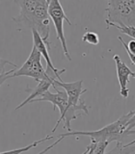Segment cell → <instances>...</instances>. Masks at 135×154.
I'll list each match as a JSON object with an SVG mask.
<instances>
[{
    "instance_id": "obj_1",
    "label": "cell",
    "mask_w": 135,
    "mask_h": 154,
    "mask_svg": "<svg viewBox=\"0 0 135 154\" xmlns=\"http://www.w3.org/2000/svg\"><path fill=\"white\" fill-rule=\"evenodd\" d=\"M49 0H19L16 1L20 8V12L13 20L22 27L35 29L40 34L42 38L46 43L48 49L50 48V42L48 41L50 34V20L48 7Z\"/></svg>"
},
{
    "instance_id": "obj_2",
    "label": "cell",
    "mask_w": 135,
    "mask_h": 154,
    "mask_svg": "<svg viewBox=\"0 0 135 154\" xmlns=\"http://www.w3.org/2000/svg\"><path fill=\"white\" fill-rule=\"evenodd\" d=\"M134 114V110L130 111L127 115H123L116 122L110 123L101 129L96 131H71L67 133L60 134L58 138L69 137V136H87L90 137L92 143H99V142H108L109 143L112 142H122L127 136L124 135L125 129L127 126V122Z\"/></svg>"
},
{
    "instance_id": "obj_3",
    "label": "cell",
    "mask_w": 135,
    "mask_h": 154,
    "mask_svg": "<svg viewBox=\"0 0 135 154\" xmlns=\"http://www.w3.org/2000/svg\"><path fill=\"white\" fill-rule=\"evenodd\" d=\"M42 54L38 51V49L33 45L32 51L29 55L28 59L24 62V64L17 69H11L8 72L2 70L1 75H0V83L3 84V82L9 79L14 78V77L18 76H26L31 77L34 80H36L38 83L42 80H49L52 81L53 79L47 74L46 70L43 69L42 65Z\"/></svg>"
},
{
    "instance_id": "obj_4",
    "label": "cell",
    "mask_w": 135,
    "mask_h": 154,
    "mask_svg": "<svg viewBox=\"0 0 135 154\" xmlns=\"http://www.w3.org/2000/svg\"><path fill=\"white\" fill-rule=\"evenodd\" d=\"M106 28L110 24L119 26L135 27V1L130 0H110L106 8Z\"/></svg>"
},
{
    "instance_id": "obj_5",
    "label": "cell",
    "mask_w": 135,
    "mask_h": 154,
    "mask_svg": "<svg viewBox=\"0 0 135 154\" xmlns=\"http://www.w3.org/2000/svg\"><path fill=\"white\" fill-rule=\"evenodd\" d=\"M48 14H49V17L52 19L53 24H54V27L56 30V38L61 42L64 54L67 59L71 62V57L70 55L69 49H68V45H67V42H66V38L64 34V26H63L64 23L63 22H64V20H66L69 25H71V22L70 19L68 18L67 14L64 12V9H63L61 3L58 1V0H51L49 2Z\"/></svg>"
},
{
    "instance_id": "obj_6",
    "label": "cell",
    "mask_w": 135,
    "mask_h": 154,
    "mask_svg": "<svg viewBox=\"0 0 135 154\" xmlns=\"http://www.w3.org/2000/svg\"><path fill=\"white\" fill-rule=\"evenodd\" d=\"M32 36H33V45L35 46L38 51L41 53L42 56L45 58V60L46 62V72L47 74L49 75V77H51L52 79H57L59 81H63L61 79L60 75L62 73L66 72V69H58L56 67L53 66L51 59L49 57V54H48V47L46 45V43L43 42V40L42 38V37L40 36V34L38 33L37 30L33 29L32 30Z\"/></svg>"
},
{
    "instance_id": "obj_7",
    "label": "cell",
    "mask_w": 135,
    "mask_h": 154,
    "mask_svg": "<svg viewBox=\"0 0 135 154\" xmlns=\"http://www.w3.org/2000/svg\"><path fill=\"white\" fill-rule=\"evenodd\" d=\"M52 86L55 90H58L57 87L63 88L68 94L69 97V102L71 105H78L81 100V95L86 93L87 90L82 88L83 86V80L71 82V83H65L64 81H59L57 79L52 80Z\"/></svg>"
},
{
    "instance_id": "obj_8",
    "label": "cell",
    "mask_w": 135,
    "mask_h": 154,
    "mask_svg": "<svg viewBox=\"0 0 135 154\" xmlns=\"http://www.w3.org/2000/svg\"><path fill=\"white\" fill-rule=\"evenodd\" d=\"M114 61L116 64V70H117V77L120 84V94L124 98L128 97L129 90L127 88V84L129 83V77L131 76L135 78V72L132 71L129 67L125 65V63L122 61L119 55H114Z\"/></svg>"
},
{
    "instance_id": "obj_9",
    "label": "cell",
    "mask_w": 135,
    "mask_h": 154,
    "mask_svg": "<svg viewBox=\"0 0 135 154\" xmlns=\"http://www.w3.org/2000/svg\"><path fill=\"white\" fill-rule=\"evenodd\" d=\"M39 101H46V102H50L53 105V107H54V111H55L56 107L59 108L61 115L64 114L65 111L68 109V107L71 105L69 102V97H68L66 91H59V90H56L55 94H52L49 91H47L46 93H45L41 96V97L33 100L32 103L39 102Z\"/></svg>"
},
{
    "instance_id": "obj_10",
    "label": "cell",
    "mask_w": 135,
    "mask_h": 154,
    "mask_svg": "<svg viewBox=\"0 0 135 154\" xmlns=\"http://www.w3.org/2000/svg\"><path fill=\"white\" fill-rule=\"evenodd\" d=\"M78 111H83V112L86 114V115H88L89 114V110H88V107H87V105L85 104L84 102V100L83 99H81L80 100V102L78 105H70L69 106V108H68L66 111H65V113L64 114H62L61 115V117L60 119H58V122L55 125V127L52 129V132H54L56 131V129L58 128V126L60 125V122H64V128H66L68 131L71 132V120H74V119H76L77 117L78 116H80L81 114H77V112Z\"/></svg>"
},
{
    "instance_id": "obj_11",
    "label": "cell",
    "mask_w": 135,
    "mask_h": 154,
    "mask_svg": "<svg viewBox=\"0 0 135 154\" xmlns=\"http://www.w3.org/2000/svg\"><path fill=\"white\" fill-rule=\"evenodd\" d=\"M52 86V81H49V80H42V81H40L38 83V85L36 86V88L34 89H29V87L26 89V91H30V94H29L28 97L19 104L17 107L16 108V110H18L22 108L24 105H26L28 103H32L33 100H35L39 97H41V96L46 93L48 91V89L50 88Z\"/></svg>"
},
{
    "instance_id": "obj_12",
    "label": "cell",
    "mask_w": 135,
    "mask_h": 154,
    "mask_svg": "<svg viewBox=\"0 0 135 154\" xmlns=\"http://www.w3.org/2000/svg\"><path fill=\"white\" fill-rule=\"evenodd\" d=\"M52 139H54V137H52V136H46V138L41 139V140H39V141H36V142H34V143H32L30 144H28L27 146H23V147L17 148V149H12V150L4 151L1 154H21L23 152H27L28 150H30V149L33 148V147H36L40 143H45L46 141H49V140H52Z\"/></svg>"
},
{
    "instance_id": "obj_13",
    "label": "cell",
    "mask_w": 135,
    "mask_h": 154,
    "mask_svg": "<svg viewBox=\"0 0 135 154\" xmlns=\"http://www.w3.org/2000/svg\"><path fill=\"white\" fill-rule=\"evenodd\" d=\"M135 151V144L127 146L124 144L122 142H117L116 146L111 149L110 151L106 152L105 154H131Z\"/></svg>"
},
{
    "instance_id": "obj_14",
    "label": "cell",
    "mask_w": 135,
    "mask_h": 154,
    "mask_svg": "<svg viewBox=\"0 0 135 154\" xmlns=\"http://www.w3.org/2000/svg\"><path fill=\"white\" fill-rule=\"evenodd\" d=\"M82 42H88L90 45H99V38L96 33L88 31L84 34L83 37H82Z\"/></svg>"
},
{
    "instance_id": "obj_15",
    "label": "cell",
    "mask_w": 135,
    "mask_h": 154,
    "mask_svg": "<svg viewBox=\"0 0 135 154\" xmlns=\"http://www.w3.org/2000/svg\"><path fill=\"white\" fill-rule=\"evenodd\" d=\"M110 27H115L117 28L118 30H120L122 33L127 35L128 37L132 38L133 40L135 41V27H127V26H119V25H116V24H110L109 28Z\"/></svg>"
},
{
    "instance_id": "obj_16",
    "label": "cell",
    "mask_w": 135,
    "mask_h": 154,
    "mask_svg": "<svg viewBox=\"0 0 135 154\" xmlns=\"http://www.w3.org/2000/svg\"><path fill=\"white\" fill-rule=\"evenodd\" d=\"M108 142H99L96 143V146L94 148V154H105L106 147L108 146Z\"/></svg>"
},
{
    "instance_id": "obj_17",
    "label": "cell",
    "mask_w": 135,
    "mask_h": 154,
    "mask_svg": "<svg viewBox=\"0 0 135 154\" xmlns=\"http://www.w3.org/2000/svg\"><path fill=\"white\" fill-rule=\"evenodd\" d=\"M118 38H119V41H120L121 42H122V45H123L124 48L125 49V51H127V55H128V57H129V59H130V61H131L130 63H131L132 65H134V66H135V55H133L132 53L128 50V48H127V45L124 42V41L123 40V38H122V37H118Z\"/></svg>"
},
{
    "instance_id": "obj_18",
    "label": "cell",
    "mask_w": 135,
    "mask_h": 154,
    "mask_svg": "<svg viewBox=\"0 0 135 154\" xmlns=\"http://www.w3.org/2000/svg\"><path fill=\"white\" fill-rule=\"evenodd\" d=\"M135 128V110H134V114L131 117V119H129V122H127V129H125V132H124V135L127 137V133L129 131H131V130Z\"/></svg>"
},
{
    "instance_id": "obj_19",
    "label": "cell",
    "mask_w": 135,
    "mask_h": 154,
    "mask_svg": "<svg viewBox=\"0 0 135 154\" xmlns=\"http://www.w3.org/2000/svg\"><path fill=\"white\" fill-rule=\"evenodd\" d=\"M62 140H63V138H59V139L57 140L56 142H54V143H52V144H50V146H47L46 148H45V149H43V150H42L41 152H39L38 154H46V153L47 151H49L50 149H52V148L54 147L55 146H57V144L59 143H60V142L62 141Z\"/></svg>"
},
{
    "instance_id": "obj_20",
    "label": "cell",
    "mask_w": 135,
    "mask_h": 154,
    "mask_svg": "<svg viewBox=\"0 0 135 154\" xmlns=\"http://www.w3.org/2000/svg\"><path fill=\"white\" fill-rule=\"evenodd\" d=\"M127 48H128V50L131 52L133 55H135V41L134 40H131L128 42Z\"/></svg>"
},
{
    "instance_id": "obj_21",
    "label": "cell",
    "mask_w": 135,
    "mask_h": 154,
    "mask_svg": "<svg viewBox=\"0 0 135 154\" xmlns=\"http://www.w3.org/2000/svg\"><path fill=\"white\" fill-rule=\"evenodd\" d=\"M90 144H91V149H90L89 152L87 153V154H91V153H92V150H93V147H94V146H95V143H91Z\"/></svg>"
},
{
    "instance_id": "obj_22",
    "label": "cell",
    "mask_w": 135,
    "mask_h": 154,
    "mask_svg": "<svg viewBox=\"0 0 135 154\" xmlns=\"http://www.w3.org/2000/svg\"><path fill=\"white\" fill-rule=\"evenodd\" d=\"M90 149H91V144H89V146H88V147L86 148V150H85V151H84L83 153H82V154H87V153L89 152V150H90Z\"/></svg>"
},
{
    "instance_id": "obj_23",
    "label": "cell",
    "mask_w": 135,
    "mask_h": 154,
    "mask_svg": "<svg viewBox=\"0 0 135 154\" xmlns=\"http://www.w3.org/2000/svg\"><path fill=\"white\" fill-rule=\"evenodd\" d=\"M127 144V146H132V144H135V140H133L132 142H130V143H128Z\"/></svg>"
},
{
    "instance_id": "obj_24",
    "label": "cell",
    "mask_w": 135,
    "mask_h": 154,
    "mask_svg": "<svg viewBox=\"0 0 135 154\" xmlns=\"http://www.w3.org/2000/svg\"><path fill=\"white\" fill-rule=\"evenodd\" d=\"M92 143V142H91ZM95 143V146H96V143ZM95 146H94V147H93V150H92V153L91 154H94V148H95Z\"/></svg>"
}]
</instances>
